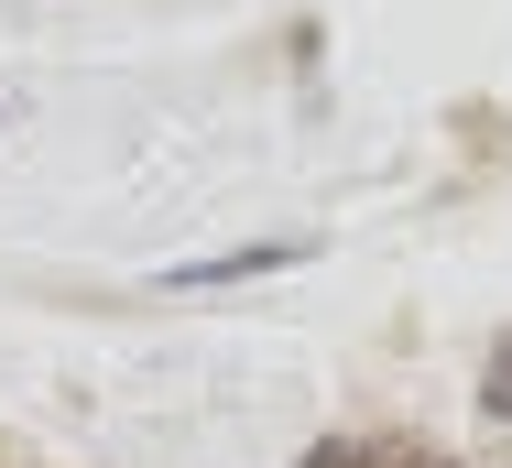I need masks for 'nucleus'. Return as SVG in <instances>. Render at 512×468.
I'll return each mask as SVG.
<instances>
[{"label":"nucleus","mask_w":512,"mask_h":468,"mask_svg":"<svg viewBox=\"0 0 512 468\" xmlns=\"http://www.w3.org/2000/svg\"><path fill=\"white\" fill-rule=\"evenodd\" d=\"M306 468H458V458L414 447V436H327V447H306Z\"/></svg>","instance_id":"1"},{"label":"nucleus","mask_w":512,"mask_h":468,"mask_svg":"<svg viewBox=\"0 0 512 468\" xmlns=\"http://www.w3.org/2000/svg\"><path fill=\"white\" fill-rule=\"evenodd\" d=\"M480 403H491V414H512V338L491 349V371H480Z\"/></svg>","instance_id":"2"}]
</instances>
